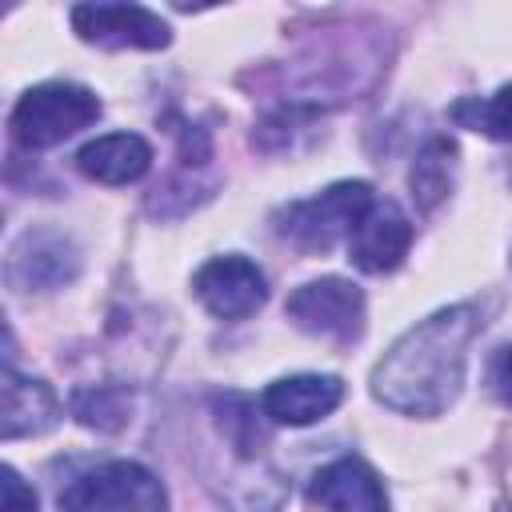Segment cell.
Returning a JSON list of instances; mask_svg holds the SVG:
<instances>
[{
    "instance_id": "cell-1",
    "label": "cell",
    "mask_w": 512,
    "mask_h": 512,
    "mask_svg": "<svg viewBox=\"0 0 512 512\" xmlns=\"http://www.w3.org/2000/svg\"><path fill=\"white\" fill-rule=\"evenodd\" d=\"M476 332V304H452L412 324L372 368V396L404 416H440L464 388L468 344Z\"/></svg>"
},
{
    "instance_id": "cell-2",
    "label": "cell",
    "mask_w": 512,
    "mask_h": 512,
    "mask_svg": "<svg viewBox=\"0 0 512 512\" xmlns=\"http://www.w3.org/2000/svg\"><path fill=\"white\" fill-rule=\"evenodd\" d=\"M372 208V188L364 180H340L308 200H296L276 212V232L304 248V252H328L336 240L352 236L364 212Z\"/></svg>"
},
{
    "instance_id": "cell-3",
    "label": "cell",
    "mask_w": 512,
    "mask_h": 512,
    "mask_svg": "<svg viewBox=\"0 0 512 512\" xmlns=\"http://www.w3.org/2000/svg\"><path fill=\"white\" fill-rule=\"evenodd\" d=\"M100 116V96L84 84H36L28 88L16 108H12V136L24 148H52L64 144L68 136H76L80 128L96 124Z\"/></svg>"
},
{
    "instance_id": "cell-4",
    "label": "cell",
    "mask_w": 512,
    "mask_h": 512,
    "mask_svg": "<svg viewBox=\"0 0 512 512\" xmlns=\"http://www.w3.org/2000/svg\"><path fill=\"white\" fill-rule=\"evenodd\" d=\"M64 512H164L168 492L156 472L136 460H108L76 476L60 492Z\"/></svg>"
},
{
    "instance_id": "cell-5",
    "label": "cell",
    "mask_w": 512,
    "mask_h": 512,
    "mask_svg": "<svg viewBox=\"0 0 512 512\" xmlns=\"http://www.w3.org/2000/svg\"><path fill=\"white\" fill-rule=\"evenodd\" d=\"M284 312L300 332H312L332 344H352L364 332V292L340 276L300 284L288 296Z\"/></svg>"
},
{
    "instance_id": "cell-6",
    "label": "cell",
    "mask_w": 512,
    "mask_h": 512,
    "mask_svg": "<svg viewBox=\"0 0 512 512\" xmlns=\"http://www.w3.org/2000/svg\"><path fill=\"white\" fill-rule=\"evenodd\" d=\"M196 300L220 320H244L268 300V280L248 256H212L192 276Z\"/></svg>"
},
{
    "instance_id": "cell-7",
    "label": "cell",
    "mask_w": 512,
    "mask_h": 512,
    "mask_svg": "<svg viewBox=\"0 0 512 512\" xmlns=\"http://www.w3.org/2000/svg\"><path fill=\"white\" fill-rule=\"evenodd\" d=\"M72 28L96 48H168L172 28L140 4H76Z\"/></svg>"
},
{
    "instance_id": "cell-8",
    "label": "cell",
    "mask_w": 512,
    "mask_h": 512,
    "mask_svg": "<svg viewBox=\"0 0 512 512\" xmlns=\"http://www.w3.org/2000/svg\"><path fill=\"white\" fill-rule=\"evenodd\" d=\"M80 272V252L60 228H28L8 248V284L24 292L64 288Z\"/></svg>"
},
{
    "instance_id": "cell-9",
    "label": "cell",
    "mask_w": 512,
    "mask_h": 512,
    "mask_svg": "<svg viewBox=\"0 0 512 512\" xmlns=\"http://www.w3.org/2000/svg\"><path fill=\"white\" fill-rule=\"evenodd\" d=\"M408 244H412V220L400 212V204L372 200V208L348 236V260L368 276H384L404 264Z\"/></svg>"
},
{
    "instance_id": "cell-10",
    "label": "cell",
    "mask_w": 512,
    "mask_h": 512,
    "mask_svg": "<svg viewBox=\"0 0 512 512\" xmlns=\"http://www.w3.org/2000/svg\"><path fill=\"white\" fill-rule=\"evenodd\" d=\"M340 400H344V380H340V376L304 372V376L272 380V384L264 388V396H260V408H264V416L276 420V424L304 428V424L324 420Z\"/></svg>"
},
{
    "instance_id": "cell-11",
    "label": "cell",
    "mask_w": 512,
    "mask_h": 512,
    "mask_svg": "<svg viewBox=\"0 0 512 512\" xmlns=\"http://www.w3.org/2000/svg\"><path fill=\"white\" fill-rule=\"evenodd\" d=\"M308 496L324 512H388V492H384L380 476L356 456H340V460L324 464L312 476Z\"/></svg>"
},
{
    "instance_id": "cell-12",
    "label": "cell",
    "mask_w": 512,
    "mask_h": 512,
    "mask_svg": "<svg viewBox=\"0 0 512 512\" xmlns=\"http://www.w3.org/2000/svg\"><path fill=\"white\" fill-rule=\"evenodd\" d=\"M60 420V400L44 380L20 376L12 364H4L0 376V436L20 440V436H40Z\"/></svg>"
},
{
    "instance_id": "cell-13",
    "label": "cell",
    "mask_w": 512,
    "mask_h": 512,
    "mask_svg": "<svg viewBox=\"0 0 512 512\" xmlns=\"http://www.w3.org/2000/svg\"><path fill=\"white\" fill-rule=\"evenodd\" d=\"M152 144L136 132H108L76 152V168L96 184H132L148 172Z\"/></svg>"
},
{
    "instance_id": "cell-14",
    "label": "cell",
    "mask_w": 512,
    "mask_h": 512,
    "mask_svg": "<svg viewBox=\"0 0 512 512\" xmlns=\"http://www.w3.org/2000/svg\"><path fill=\"white\" fill-rule=\"evenodd\" d=\"M452 172H456V144L448 136H432L416 160H412V172H408V184H412V196L420 208H436L448 188H452Z\"/></svg>"
},
{
    "instance_id": "cell-15",
    "label": "cell",
    "mask_w": 512,
    "mask_h": 512,
    "mask_svg": "<svg viewBox=\"0 0 512 512\" xmlns=\"http://www.w3.org/2000/svg\"><path fill=\"white\" fill-rule=\"evenodd\" d=\"M72 412L80 424L100 428V432H116L128 424V396L120 388H84L72 400Z\"/></svg>"
},
{
    "instance_id": "cell-16",
    "label": "cell",
    "mask_w": 512,
    "mask_h": 512,
    "mask_svg": "<svg viewBox=\"0 0 512 512\" xmlns=\"http://www.w3.org/2000/svg\"><path fill=\"white\" fill-rule=\"evenodd\" d=\"M456 120L476 128V132H488L496 140H512V84H504L488 100H460Z\"/></svg>"
},
{
    "instance_id": "cell-17",
    "label": "cell",
    "mask_w": 512,
    "mask_h": 512,
    "mask_svg": "<svg viewBox=\"0 0 512 512\" xmlns=\"http://www.w3.org/2000/svg\"><path fill=\"white\" fill-rule=\"evenodd\" d=\"M216 408H220V432L232 440V448H236L240 456H256V452H260L256 444H264V428H260V420H256L252 400L228 392Z\"/></svg>"
},
{
    "instance_id": "cell-18",
    "label": "cell",
    "mask_w": 512,
    "mask_h": 512,
    "mask_svg": "<svg viewBox=\"0 0 512 512\" xmlns=\"http://www.w3.org/2000/svg\"><path fill=\"white\" fill-rule=\"evenodd\" d=\"M488 392L512 408V344H500L488 360Z\"/></svg>"
},
{
    "instance_id": "cell-19",
    "label": "cell",
    "mask_w": 512,
    "mask_h": 512,
    "mask_svg": "<svg viewBox=\"0 0 512 512\" xmlns=\"http://www.w3.org/2000/svg\"><path fill=\"white\" fill-rule=\"evenodd\" d=\"M0 484H4V512H36V492L20 480L16 468H0Z\"/></svg>"
}]
</instances>
